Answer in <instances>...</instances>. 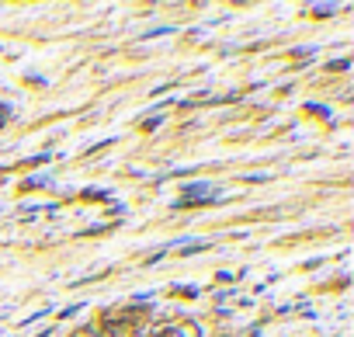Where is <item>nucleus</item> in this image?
Masks as SVG:
<instances>
[{
    "instance_id": "obj_1",
    "label": "nucleus",
    "mask_w": 354,
    "mask_h": 337,
    "mask_svg": "<svg viewBox=\"0 0 354 337\" xmlns=\"http://www.w3.org/2000/svg\"><path fill=\"white\" fill-rule=\"evenodd\" d=\"M156 337H198V327H167V330H160Z\"/></svg>"
},
{
    "instance_id": "obj_2",
    "label": "nucleus",
    "mask_w": 354,
    "mask_h": 337,
    "mask_svg": "<svg viewBox=\"0 0 354 337\" xmlns=\"http://www.w3.org/2000/svg\"><path fill=\"white\" fill-rule=\"evenodd\" d=\"M212 195V188H195V192H188V202H198V199H209Z\"/></svg>"
}]
</instances>
